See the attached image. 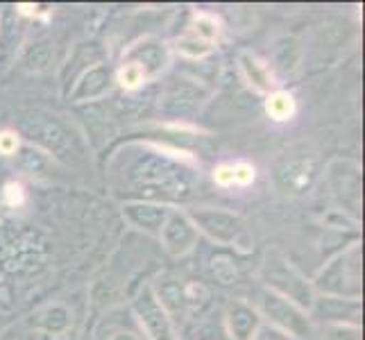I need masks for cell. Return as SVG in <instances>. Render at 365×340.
I'll use <instances>...</instances> for the list:
<instances>
[{"label": "cell", "instance_id": "6da1fadb", "mask_svg": "<svg viewBox=\"0 0 365 340\" xmlns=\"http://www.w3.org/2000/svg\"><path fill=\"white\" fill-rule=\"evenodd\" d=\"M141 155L125 170V184L138 193L143 202L168 205V200H182L191 193L195 159L182 148L161 143H138ZM170 207V205H168Z\"/></svg>", "mask_w": 365, "mask_h": 340}, {"label": "cell", "instance_id": "7a4b0ae2", "mask_svg": "<svg viewBox=\"0 0 365 340\" xmlns=\"http://www.w3.org/2000/svg\"><path fill=\"white\" fill-rule=\"evenodd\" d=\"M311 284L316 288V295L361 302V293H363L361 243L356 241L338 252L329 263H324V268L318 272V277Z\"/></svg>", "mask_w": 365, "mask_h": 340}, {"label": "cell", "instance_id": "3957f363", "mask_svg": "<svg viewBox=\"0 0 365 340\" xmlns=\"http://www.w3.org/2000/svg\"><path fill=\"white\" fill-rule=\"evenodd\" d=\"M261 279L266 284V291L291 299L293 304L304 311H311L313 302H316V288H313L311 279H307L295 268V263H291V259H286L277 249L268 252L266 259H263Z\"/></svg>", "mask_w": 365, "mask_h": 340}, {"label": "cell", "instance_id": "277c9868", "mask_svg": "<svg viewBox=\"0 0 365 340\" xmlns=\"http://www.w3.org/2000/svg\"><path fill=\"white\" fill-rule=\"evenodd\" d=\"M193 220L197 234H205L209 241L218 245H232L241 252L252 249V236L245 232L243 218L234 211L218 209V207H202L186 211Z\"/></svg>", "mask_w": 365, "mask_h": 340}, {"label": "cell", "instance_id": "5b68a950", "mask_svg": "<svg viewBox=\"0 0 365 340\" xmlns=\"http://www.w3.org/2000/svg\"><path fill=\"white\" fill-rule=\"evenodd\" d=\"M257 311L261 313L263 324L286 334L288 338L304 340L313 336V318L309 316V311L299 309L291 299L279 297L270 291H263Z\"/></svg>", "mask_w": 365, "mask_h": 340}, {"label": "cell", "instance_id": "8992f818", "mask_svg": "<svg viewBox=\"0 0 365 340\" xmlns=\"http://www.w3.org/2000/svg\"><path fill=\"white\" fill-rule=\"evenodd\" d=\"M25 138L46 153L48 157L61 159L73 150V134L64 123H59L55 116L41 111H28V116L21 118Z\"/></svg>", "mask_w": 365, "mask_h": 340}, {"label": "cell", "instance_id": "52a82bcc", "mask_svg": "<svg viewBox=\"0 0 365 340\" xmlns=\"http://www.w3.org/2000/svg\"><path fill=\"white\" fill-rule=\"evenodd\" d=\"M173 61V50L166 41L159 36H143V39L134 41L123 53L120 64H132L145 75L148 82H155L168 71Z\"/></svg>", "mask_w": 365, "mask_h": 340}, {"label": "cell", "instance_id": "ba28073f", "mask_svg": "<svg viewBox=\"0 0 365 340\" xmlns=\"http://www.w3.org/2000/svg\"><path fill=\"white\" fill-rule=\"evenodd\" d=\"M331 195L343 205L341 211L356 213L361 207V166L351 159H338L327 170Z\"/></svg>", "mask_w": 365, "mask_h": 340}, {"label": "cell", "instance_id": "9c48e42d", "mask_svg": "<svg viewBox=\"0 0 365 340\" xmlns=\"http://www.w3.org/2000/svg\"><path fill=\"white\" fill-rule=\"evenodd\" d=\"M132 309L148 340H178V336H175V324L170 322L168 313L161 309L150 286H145L143 291L136 295Z\"/></svg>", "mask_w": 365, "mask_h": 340}, {"label": "cell", "instance_id": "30bf717a", "mask_svg": "<svg viewBox=\"0 0 365 340\" xmlns=\"http://www.w3.org/2000/svg\"><path fill=\"white\" fill-rule=\"evenodd\" d=\"M159 238H161L163 249H166L170 257L180 259V257H186L188 252L195 249L200 234H197L193 220L188 218V213L184 209L170 207L168 218L161 227Z\"/></svg>", "mask_w": 365, "mask_h": 340}, {"label": "cell", "instance_id": "8fae6325", "mask_svg": "<svg viewBox=\"0 0 365 340\" xmlns=\"http://www.w3.org/2000/svg\"><path fill=\"white\" fill-rule=\"evenodd\" d=\"M116 86L114 68L107 64H93L86 68L78 80H75L73 89L68 93L71 103H93V100L105 98Z\"/></svg>", "mask_w": 365, "mask_h": 340}, {"label": "cell", "instance_id": "7c38bea8", "mask_svg": "<svg viewBox=\"0 0 365 340\" xmlns=\"http://www.w3.org/2000/svg\"><path fill=\"white\" fill-rule=\"evenodd\" d=\"M200 91H202V86L191 84L186 80L173 84L170 89H166V93L159 98V111L173 120H184L188 116H193L200 109V105H202Z\"/></svg>", "mask_w": 365, "mask_h": 340}, {"label": "cell", "instance_id": "4fadbf2b", "mask_svg": "<svg viewBox=\"0 0 365 340\" xmlns=\"http://www.w3.org/2000/svg\"><path fill=\"white\" fill-rule=\"evenodd\" d=\"M120 211H123V218L128 220L134 230L159 236L163 222L168 218L170 207L157 205V202H143V200H128V202H123Z\"/></svg>", "mask_w": 365, "mask_h": 340}, {"label": "cell", "instance_id": "5bb4252c", "mask_svg": "<svg viewBox=\"0 0 365 340\" xmlns=\"http://www.w3.org/2000/svg\"><path fill=\"white\" fill-rule=\"evenodd\" d=\"M311 318H320L324 324H354L361 326V302L316 295V302L309 311Z\"/></svg>", "mask_w": 365, "mask_h": 340}, {"label": "cell", "instance_id": "9a60e30c", "mask_svg": "<svg viewBox=\"0 0 365 340\" xmlns=\"http://www.w3.org/2000/svg\"><path fill=\"white\" fill-rule=\"evenodd\" d=\"M261 313L245 299H232L225 309V326L232 340H252L261 329Z\"/></svg>", "mask_w": 365, "mask_h": 340}, {"label": "cell", "instance_id": "2e32d148", "mask_svg": "<svg viewBox=\"0 0 365 340\" xmlns=\"http://www.w3.org/2000/svg\"><path fill=\"white\" fill-rule=\"evenodd\" d=\"M150 288H153V293L161 304V309L168 313L170 322L175 326L182 324L184 318L188 316L184 284L180 279H173V277H163V279H159L155 286H150Z\"/></svg>", "mask_w": 365, "mask_h": 340}, {"label": "cell", "instance_id": "e0dca14e", "mask_svg": "<svg viewBox=\"0 0 365 340\" xmlns=\"http://www.w3.org/2000/svg\"><path fill=\"white\" fill-rule=\"evenodd\" d=\"M238 71H241V78L252 91H257L261 96H270L277 91V80L270 71V66L263 59H259L252 53H241L238 55Z\"/></svg>", "mask_w": 365, "mask_h": 340}, {"label": "cell", "instance_id": "ac0fdd59", "mask_svg": "<svg viewBox=\"0 0 365 340\" xmlns=\"http://www.w3.org/2000/svg\"><path fill=\"white\" fill-rule=\"evenodd\" d=\"M277 177H279L282 186L291 188V191H302V188H309L313 180V161H286L284 166L277 170Z\"/></svg>", "mask_w": 365, "mask_h": 340}, {"label": "cell", "instance_id": "d6986e66", "mask_svg": "<svg viewBox=\"0 0 365 340\" xmlns=\"http://www.w3.org/2000/svg\"><path fill=\"white\" fill-rule=\"evenodd\" d=\"M297 111V103H295V96L277 89L270 96H266V113L270 116V120L274 123H286L295 116Z\"/></svg>", "mask_w": 365, "mask_h": 340}, {"label": "cell", "instance_id": "ffe728a7", "mask_svg": "<svg viewBox=\"0 0 365 340\" xmlns=\"http://www.w3.org/2000/svg\"><path fill=\"white\" fill-rule=\"evenodd\" d=\"M71 324V311L64 304H50L43 313H39L34 326L46 334H64Z\"/></svg>", "mask_w": 365, "mask_h": 340}, {"label": "cell", "instance_id": "44dd1931", "mask_svg": "<svg viewBox=\"0 0 365 340\" xmlns=\"http://www.w3.org/2000/svg\"><path fill=\"white\" fill-rule=\"evenodd\" d=\"M170 50H173V53H178L180 57H184V59L197 61V59L209 57L213 50H216V46L197 39V36H193V34H184V36H180V39H175Z\"/></svg>", "mask_w": 365, "mask_h": 340}, {"label": "cell", "instance_id": "7402d4cb", "mask_svg": "<svg viewBox=\"0 0 365 340\" xmlns=\"http://www.w3.org/2000/svg\"><path fill=\"white\" fill-rule=\"evenodd\" d=\"M191 34L197 36V39H202L207 43H213L220 39L222 34V28H220V21L213 16V14H207V11H200V14L193 16V23H191Z\"/></svg>", "mask_w": 365, "mask_h": 340}, {"label": "cell", "instance_id": "603a6c76", "mask_svg": "<svg viewBox=\"0 0 365 340\" xmlns=\"http://www.w3.org/2000/svg\"><path fill=\"white\" fill-rule=\"evenodd\" d=\"M55 59V53L50 43H34L25 50L23 55V64L28 71H34V73H41V71H48L50 64H53Z\"/></svg>", "mask_w": 365, "mask_h": 340}, {"label": "cell", "instance_id": "cb8c5ba5", "mask_svg": "<svg viewBox=\"0 0 365 340\" xmlns=\"http://www.w3.org/2000/svg\"><path fill=\"white\" fill-rule=\"evenodd\" d=\"M19 166L21 170H25L28 175H34V172H43L46 170V163H48V155L41 153V150H36L34 145H23L19 150Z\"/></svg>", "mask_w": 365, "mask_h": 340}, {"label": "cell", "instance_id": "d4e9b609", "mask_svg": "<svg viewBox=\"0 0 365 340\" xmlns=\"http://www.w3.org/2000/svg\"><path fill=\"white\" fill-rule=\"evenodd\" d=\"M114 78H116V84L125 91H136V89H141L143 84H148L145 75L132 64H120L114 71Z\"/></svg>", "mask_w": 365, "mask_h": 340}, {"label": "cell", "instance_id": "484cf974", "mask_svg": "<svg viewBox=\"0 0 365 340\" xmlns=\"http://www.w3.org/2000/svg\"><path fill=\"white\" fill-rule=\"evenodd\" d=\"M211 277L222 286H232L238 279V270L234 261L227 257H213L211 259Z\"/></svg>", "mask_w": 365, "mask_h": 340}, {"label": "cell", "instance_id": "4316f807", "mask_svg": "<svg viewBox=\"0 0 365 340\" xmlns=\"http://www.w3.org/2000/svg\"><path fill=\"white\" fill-rule=\"evenodd\" d=\"M291 53H299V46L293 36H288V39H282L279 46H277V64H279L284 71H293L299 61V59H293Z\"/></svg>", "mask_w": 365, "mask_h": 340}, {"label": "cell", "instance_id": "83f0119b", "mask_svg": "<svg viewBox=\"0 0 365 340\" xmlns=\"http://www.w3.org/2000/svg\"><path fill=\"white\" fill-rule=\"evenodd\" d=\"M184 293H186V306H188V311H200L209 302L207 286L197 284V282L184 284Z\"/></svg>", "mask_w": 365, "mask_h": 340}, {"label": "cell", "instance_id": "f1b7e54d", "mask_svg": "<svg viewBox=\"0 0 365 340\" xmlns=\"http://www.w3.org/2000/svg\"><path fill=\"white\" fill-rule=\"evenodd\" d=\"M23 148L21 134L16 130H3L0 132V155L3 157H16Z\"/></svg>", "mask_w": 365, "mask_h": 340}, {"label": "cell", "instance_id": "f546056e", "mask_svg": "<svg viewBox=\"0 0 365 340\" xmlns=\"http://www.w3.org/2000/svg\"><path fill=\"white\" fill-rule=\"evenodd\" d=\"M327 340H359L361 326L354 324H324Z\"/></svg>", "mask_w": 365, "mask_h": 340}, {"label": "cell", "instance_id": "4dcf8cb0", "mask_svg": "<svg viewBox=\"0 0 365 340\" xmlns=\"http://www.w3.org/2000/svg\"><path fill=\"white\" fill-rule=\"evenodd\" d=\"M14 11H16V16H23V19H48L53 14V7L43 3H19Z\"/></svg>", "mask_w": 365, "mask_h": 340}, {"label": "cell", "instance_id": "1f68e13d", "mask_svg": "<svg viewBox=\"0 0 365 340\" xmlns=\"http://www.w3.org/2000/svg\"><path fill=\"white\" fill-rule=\"evenodd\" d=\"M25 188L21 182H7L5 188H3V202L11 209H19L25 205Z\"/></svg>", "mask_w": 365, "mask_h": 340}, {"label": "cell", "instance_id": "d6a6232c", "mask_svg": "<svg viewBox=\"0 0 365 340\" xmlns=\"http://www.w3.org/2000/svg\"><path fill=\"white\" fill-rule=\"evenodd\" d=\"M257 180V168L247 161L234 163V186H250Z\"/></svg>", "mask_w": 365, "mask_h": 340}, {"label": "cell", "instance_id": "836d02e7", "mask_svg": "<svg viewBox=\"0 0 365 340\" xmlns=\"http://www.w3.org/2000/svg\"><path fill=\"white\" fill-rule=\"evenodd\" d=\"M213 182L222 188L234 186V163H220L213 168Z\"/></svg>", "mask_w": 365, "mask_h": 340}, {"label": "cell", "instance_id": "e575fe53", "mask_svg": "<svg viewBox=\"0 0 365 340\" xmlns=\"http://www.w3.org/2000/svg\"><path fill=\"white\" fill-rule=\"evenodd\" d=\"M252 340H293V338H288L286 334L272 329V326H268V324H261V329L255 334Z\"/></svg>", "mask_w": 365, "mask_h": 340}, {"label": "cell", "instance_id": "d590c367", "mask_svg": "<svg viewBox=\"0 0 365 340\" xmlns=\"http://www.w3.org/2000/svg\"><path fill=\"white\" fill-rule=\"evenodd\" d=\"M109 340H138L132 331H118V334H114Z\"/></svg>", "mask_w": 365, "mask_h": 340}, {"label": "cell", "instance_id": "8d00e7d4", "mask_svg": "<svg viewBox=\"0 0 365 340\" xmlns=\"http://www.w3.org/2000/svg\"><path fill=\"white\" fill-rule=\"evenodd\" d=\"M0 340H21L16 329H5L3 334H0Z\"/></svg>", "mask_w": 365, "mask_h": 340}]
</instances>
